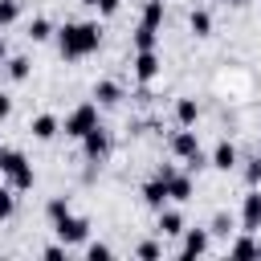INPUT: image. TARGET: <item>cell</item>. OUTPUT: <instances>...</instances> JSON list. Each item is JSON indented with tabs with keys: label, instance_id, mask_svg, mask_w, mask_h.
<instances>
[{
	"label": "cell",
	"instance_id": "obj_1",
	"mask_svg": "<svg viewBox=\"0 0 261 261\" xmlns=\"http://www.w3.org/2000/svg\"><path fill=\"white\" fill-rule=\"evenodd\" d=\"M57 49H61L65 61H82V57L102 49V29L94 20H69V24L57 29Z\"/></svg>",
	"mask_w": 261,
	"mask_h": 261
},
{
	"label": "cell",
	"instance_id": "obj_2",
	"mask_svg": "<svg viewBox=\"0 0 261 261\" xmlns=\"http://www.w3.org/2000/svg\"><path fill=\"white\" fill-rule=\"evenodd\" d=\"M0 175L8 179V188H12V192H29V188L37 184L33 163H29L16 147H0Z\"/></svg>",
	"mask_w": 261,
	"mask_h": 261
},
{
	"label": "cell",
	"instance_id": "obj_3",
	"mask_svg": "<svg viewBox=\"0 0 261 261\" xmlns=\"http://www.w3.org/2000/svg\"><path fill=\"white\" fill-rule=\"evenodd\" d=\"M98 122H102V118H98V102H82V106H73V110L65 114L61 130H65L69 139H77V143H82V139H86V135H90Z\"/></svg>",
	"mask_w": 261,
	"mask_h": 261
},
{
	"label": "cell",
	"instance_id": "obj_4",
	"mask_svg": "<svg viewBox=\"0 0 261 261\" xmlns=\"http://www.w3.org/2000/svg\"><path fill=\"white\" fill-rule=\"evenodd\" d=\"M53 228H57V241L61 245H82L90 237V220L86 216H73V212H65L61 220H53Z\"/></svg>",
	"mask_w": 261,
	"mask_h": 261
},
{
	"label": "cell",
	"instance_id": "obj_5",
	"mask_svg": "<svg viewBox=\"0 0 261 261\" xmlns=\"http://www.w3.org/2000/svg\"><path fill=\"white\" fill-rule=\"evenodd\" d=\"M82 155H86V163H102V159L110 155V130H106L102 122L82 139Z\"/></svg>",
	"mask_w": 261,
	"mask_h": 261
},
{
	"label": "cell",
	"instance_id": "obj_6",
	"mask_svg": "<svg viewBox=\"0 0 261 261\" xmlns=\"http://www.w3.org/2000/svg\"><path fill=\"white\" fill-rule=\"evenodd\" d=\"M130 69H135V77L147 86V82H155L159 77V69H163V61H159V49H139L135 57H130Z\"/></svg>",
	"mask_w": 261,
	"mask_h": 261
},
{
	"label": "cell",
	"instance_id": "obj_7",
	"mask_svg": "<svg viewBox=\"0 0 261 261\" xmlns=\"http://www.w3.org/2000/svg\"><path fill=\"white\" fill-rule=\"evenodd\" d=\"M241 228L245 232H257L261 228V188H249L245 200H241Z\"/></svg>",
	"mask_w": 261,
	"mask_h": 261
},
{
	"label": "cell",
	"instance_id": "obj_8",
	"mask_svg": "<svg viewBox=\"0 0 261 261\" xmlns=\"http://www.w3.org/2000/svg\"><path fill=\"white\" fill-rule=\"evenodd\" d=\"M171 155H175V159H184V163H188L192 155H200V139H196V130H192V126H179V130L171 135Z\"/></svg>",
	"mask_w": 261,
	"mask_h": 261
},
{
	"label": "cell",
	"instance_id": "obj_9",
	"mask_svg": "<svg viewBox=\"0 0 261 261\" xmlns=\"http://www.w3.org/2000/svg\"><path fill=\"white\" fill-rule=\"evenodd\" d=\"M208 249H212V232L208 228H184V245H179L184 257H204Z\"/></svg>",
	"mask_w": 261,
	"mask_h": 261
},
{
	"label": "cell",
	"instance_id": "obj_10",
	"mask_svg": "<svg viewBox=\"0 0 261 261\" xmlns=\"http://www.w3.org/2000/svg\"><path fill=\"white\" fill-rule=\"evenodd\" d=\"M241 163V151L228 143V139H220L216 147H212V155H208V167H216V171H232Z\"/></svg>",
	"mask_w": 261,
	"mask_h": 261
},
{
	"label": "cell",
	"instance_id": "obj_11",
	"mask_svg": "<svg viewBox=\"0 0 261 261\" xmlns=\"http://www.w3.org/2000/svg\"><path fill=\"white\" fill-rule=\"evenodd\" d=\"M139 196H143V204H147V208H155V212H159V208H167V200H171V196H167V184H163L159 175H151V179L139 188Z\"/></svg>",
	"mask_w": 261,
	"mask_h": 261
},
{
	"label": "cell",
	"instance_id": "obj_12",
	"mask_svg": "<svg viewBox=\"0 0 261 261\" xmlns=\"http://www.w3.org/2000/svg\"><path fill=\"white\" fill-rule=\"evenodd\" d=\"M192 192H196V184H192V171H175V175L167 179V196H171L175 204H188V200H192Z\"/></svg>",
	"mask_w": 261,
	"mask_h": 261
},
{
	"label": "cell",
	"instance_id": "obj_13",
	"mask_svg": "<svg viewBox=\"0 0 261 261\" xmlns=\"http://www.w3.org/2000/svg\"><path fill=\"white\" fill-rule=\"evenodd\" d=\"M228 257L232 261H249V257H261V241H253V232L241 228V237L228 245Z\"/></svg>",
	"mask_w": 261,
	"mask_h": 261
},
{
	"label": "cell",
	"instance_id": "obj_14",
	"mask_svg": "<svg viewBox=\"0 0 261 261\" xmlns=\"http://www.w3.org/2000/svg\"><path fill=\"white\" fill-rule=\"evenodd\" d=\"M57 130H61V118H57V114H37V118L29 122V135L41 139V143H49Z\"/></svg>",
	"mask_w": 261,
	"mask_h": 261
},
{
	"label": "cell",
	"instance_id": "obj_15",
	"mask_svg": "<svg viewBox=\"0 0 261 261\" xmlns=\"http://www.w3.org/2000/svg\"><path fill=\"white\" fill-rule=\"evenodd\" d=\"M94 102H98V106H118V102H122V86L110 82V77L94 82Z\"/></svg>",
	"mask_w": 261,
	"mask_h": 261
},
{
	"label": "cell",
	"instance_id": "obj_16",
	"mask_svg": "<svg viewBox=\"0 0 261 261\" xmlns=\"http://www.w3.org/2000/svg\"><path fill=\"white\" fill-rule=\"evenodd\" d=\"M159 237H184V216L175 208H159Z\"/></svg>",
	"mask_w": 261,
	"mask_h": 261
},
{
	"label": "cell",
	"instance_id": "obj_17",
	"mask_svg": "<svg viewBox=\"0 0 261 261\" xmlns=\"http://www.w3.org/2000/svg\"><path fill=\"white\" fill-rule=\"evenodd\" d=\"M130 45H135V53L139 49H159V29H151V24H135V33H130Z\"/></svg>",
	"mask_w": 261,
	"mask_h": 261
},
{
	"label": "cell",
	"instance_id": "obj_18",
	"mask_svg": "<svg viewBox=\"0 0 261 261\" xmlns=\"http://www.w3.org/2000/svg\"><path fill=\"white\" fill-rule=\"evenodd\" d=\"M53 33H57V29H53V20H49V16H33V20H29V29H24V37H29L33 45H41V41H49Z\"/></svg>",
	"mask_w": 261,
	"mask_h": 261
},
{
	"label": "cell",
	"instance_id": "obj_19",
	"mask_svg": "<svg viewBox=\"0 0 261 261\" xmlns=\"http://www.w3.org/2000/svg\"><path fill=\"white\" fill-rule=\"evenodd\" d=\"M4 73H8L12 82H29V73H33V61H29V57H20V53H8V61H4Z\"/></svg>",
	"mask_w": 261,
	"mask_h": 261
},
{
	"label": "cell",
	"instance_id": "obj_20",
	"mask_svg": "<svg viewBox=\"0 0 261 261\" xmlns=\"http://www.w3.org/2000/svg\"><path fill=\"white\" fill-rule=\"evenodd\" d=\"M175 122L179 126H196L200 122V102L196 98H179L175 102Z\"/></svg>",
	"mask_w": 261,
	"mask_h": 261
},
{
	"label": "cell",
	"instance_id": "obj_21",
	"mask_svg": "<svg viewBox=\"0 0 261 261\" xmlns=\"http://www.w3.org/2000/svg\"><path fill=\"white\" fill-rule=\"evenodd\" d=\"M188 29H192L196 37H212V12H208V8H192V12H188Z\"/></svg>",
	"mask_w": 261,
	"mask_h": 261
},
{
	"label": "cell",
	"instance_id": "obj_22",
	"mask_svg": "<svg viewBox=\"0 0 261 261\" xmlns=\"http://www.w3.org/2000/svg\"><path fill=\"white\" fill-rule=\"evenodd\" d=\"M139 20H143V24H151V29H163V0H147Z\"/></svg>",
	"mask_w": 261,
	"mask_h": 261
},
{
	"label": "cell",
	"instance_id": "obj_23",
	"mask_svg": "<svg viewBox=\"0 0 261 261\" xmlns=\"http://www.w3.org/2000/svg\"><path fill=\"white\" fill-rule=\"evenodd\" d=\"M20 12H24V4H20V0H0V29L16 24V20H20Z\"/></svg>",
	"mask_w": 261,
	"mask_h": 261
},
{
	"label": "cell",
	"instance_id": "obj_24",
	"mask_svg": "<svg viewBox=\"0 0 261 261\" xmlns=\"http://www.w3.org/2000/svg\"><path fill=\"white\" fill-rule=\"evenodd\" d=\"M65 212H69V196H53V200L45 204V216H49V220H61Z\"/></svg>",
	"mask_w": 261,
	"mask_h": 261
},
{
	"label": "cell",
	"instance_id": "obj_25",
	"mask_svg": "<svg viewBox=\"0 0 261 261\" xmlns=\"http://www.w3.org/2000/svg\"><path fill=\"white\" fill-rule=\"evenodd\" d=\"M208 232H212V237H228V232H232V216H228V212H216L212 224H208Z\"/></svg>",
	"mask_w": 261,
	"mask_h": 261
},
{
	"label": "cell",
	"instance_id": "obj_26",
	"mask_svg": "<svg viewBox=\"0 0 261 261\" xmlns=\"http://www.w3.org/2000/svg\"><path fill=\"white\" fill-rule=\"evenodd\" d=\"M135 257H139V261H159V257H163V245H159V241H143V245L135 249Z\"/></svg>",
	"mask_w": 261,
	"mask_h": 261
},
{
	"label": "cell",
	"instance_id": "obj_27",
	"mask_svg": "<svg viewBox=\"0 0 261 261\" xmlns=\"http://www.w3.org/2000/svg\"><path fill=\"white\" fill-rule=\"evenodd\" d=\"M12 212H16V196H12V188H0V224H4Z\"/></svg>",
	"mask_w": 261,
	"mask_h": 261
},
{
	"label": "cell",
	"instance_id": "obj_28",
	"mask_svg": "<svg viewBox=\"0 0 261 261\" xmlns=\"http://www.w3.org/2000/svg\"><path fill=\"white\" fill-rule=\"evenodd\" d=\"M245 184H249V188H261V155L245 163Z\"/></svg>",
	"mask_w": 261,
	"mask_h": 261
},
{
	"label": "cell",
	"instance_id": "obj_29",
	"mask_svg": "<svg viewBox=\"0 0 261 261\" xmlns=\"http://www.w3.org/2000/svg\"><path fill=\"white\" fill-rule=\"evenodd\" d=\"M86 257H90V261H110V257H114V249H110V245H102V241H94V245L86 249Z\"/></svg>",
	"mask_w": 261,
	"mask_h": 261
},
{
	"label": "cell",
	"instance_id": "obj_30",
	"mask_svg": "<svg viewBox=\"0 0 261 261\" xmlns=\"http://www.w3.org/2000/svg\"><path fill=\"white\" fill-rule=\"evenodd\" d=\"M65 249H69V245H61V241H57V245H45V249H41V257H45V261H61V257H65Z\"/></svg>",
	"mask_w": 261,
	"mask_h": 261
},
{
	"label": "cell",
	"instance_id": "obj_31",
	"mask_svg": "<svg viewBox=\"0 0 261 261\" xmlns=\"http://www.w3.org/2000/svg\"><path fill=\"white\" fill-rule=\"evenodd\" d=\"M175 171H179V167H175V163H159V167H155V175H159V179H163V184H167V179H171V175H175Z\"/></svg>",
	"mask_w": 261,
	"mask_h": 261
},
{
	"label": "cell",
	"instance_id": "obj_32",
	"mask_svg": "<svg viewBox=\"0 0 261 261\" xmlns=\"http://www.w3.org/2000/svg\"><path fill=\"white\" fill-rule=\"evenodd\" d=\"M118 4H122V0H98V12H102V16H114Z\"/></svg>",
	"mask_w": 261,
	"mask_h": 261
},
{
	"label": "cell",
	"instance_id": "obj_33",
	"mask_svg": "<svg viewBox=\"0 0 261 261\" xmlns=\"http://www.w3.org/2000/svg\"><path fill=\"white\" fill-rule=\"evenodd\" d=\"M8 114H12V98H8V94H0V122H4Z\"/></svg>",
	"mask_w": 261,
	"mask_h": 261
},
{
	"label": "cell",
	"instance_id": "obj_34",
	"mask_svg": "<svg viewBox=\"0 0 261 261\" xmlns=\"http://www.w3.org/2000/svg\"><path fill=\"white\" fill-rule=\"evenodd\" d=\"M8 61V45H4V37H0V65Z\"/></svg>",
	"mask_w": 261,
	"mask_h": 261
},
{
	"label": "cell",
	"instance_id": "obj_35",
	"mask_svg": "<svg viewBox=\"0 0 261 261\" xmlns=\"http://www.w3.org/2000/svg\"><path fill=\"white\" fill-rule=\"evenodd\" d=\"M82 4H86V8H98V0H82Z\"/></svg>",
	"mask_w": 261,
	"mask_h": 261
},
{
	"label": "cell",
	"instance_id": "obj_36",
	"mask_svg": "<svg viewBox=\"0 0 261 261\" xmlns=\"http://www.w3.org/2000/svg\"><path fill=\"white\" fill-rule=\"evenodd\" d=\"M224 4H232V8H241V4H245V0H224Z\"/></svg>",
	"mask_w": 261,
	"mask_h": 261
}]
</instances>
